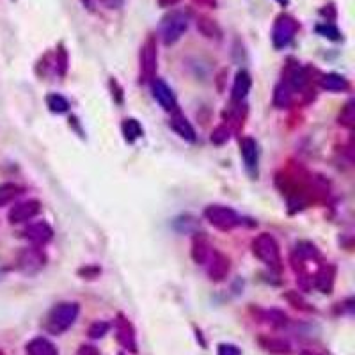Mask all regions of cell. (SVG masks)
Here are the masks:
<instances>
[{"mask_svg": "<svg viewBox=\"0 0 355 355\" xmlns=\"http://www.w3.org/2000/svg\"><path fill=\"white\" fill-rule=\"evenodd\" d=\"M80 307L77 302H61L53 306L49 311V315L44 318V329L50 334H62L68 329L73 327V323L77 322Z\"/></svg>", "mask_w": 355, "mask_h": 355, "instance_id": "1", "label": "cell"}, {"mask_svg": "<svg viewBox=\"0 0 355 355\" xmlns=\"http://www.w3.org/2000/svg\"><path fill=\"white\" fill-rule=\"evenodd\" d=\"M189 28V17L182 11H171L167 12L164 20H162V40L164 43L169 46V44L178 43L182 40V36L185 34V31Z\"/></svg>", "mask_w": 355, "mask_h": 355, "instance_id": "2", "label": "cell"}, {"mask_svg": "<svg viewBox=\"0 0 355 355\" xmlns=\"http://www.w3.org/2000/svg\"><path fill=\"white\" fill-rule=\"evenodd\" d=\"M252 252L256 258L261 259L265 265L274 268L275 272L281 270V252H279V245L270 234H259L258 239L252 242Z\"/></svg>", "mask_w": 355, "mask_h": 355, "instance_id": "3", "label": "cell"}, {"mask_svg": "<svg viewBox=\"0 0 355 355\" xmlns=\"http://www.w3.org/2000/svg\"><path fill=\"white\" fill-rule=\"evenodd\" d=\"M206 220L210 222L211 226L217 227L220 231H231L234 226H239L240 224V217L234 214L231 208L227 206H220V205H214L208 206L205 211Z\"/></svg>", "mask_w": 355, "mask_h": 355, "instance_id": "4", "label": "cell"}, {"mask_svg": "<svg viewBox=\"0 0 355 355\" xmlns=\"http://www.w3.org/2000/svg\"><path fill=\"white\" fill-rule=\"evenodd\" d=\"M297 31H299V24L295 21V18H291L290 15L277 17L274 24V31H272V41H274L275 49L288 46L295 37V34H297Z\"/></svg>", "mask_w": 355, "mask_h": 355, "instance_id": "5", "label": "cell"}, {"mask_svg": "<svg viewBox=\"0 0 355 355\" xmlns=\"http://www.w3.org/2000/svg\"><path fill=\"white\" fill-rule=\"evenodd\" d=\"M151 89H153L155 100L160 103L162 109L167 110V112H176L178 110L176 98H174L173 91H171V87L166 84V82L160 80V78H155V80L151 82Z\"/></svg>", "mask_w": 355, "mask_h": 355, "instance_id": "6", "label": "cell"}, {"mask_svg": "<svg viewBox=\"0 0 355 355\" xmlns=\"http://www.w3.org/2000/svg\"><path fill=\"white\" fill-rule=\"evenodd\" d=\"M40 214V202L37 201H25L20 205L12 206L9 211V222L12 224H20V222H27L34 218Z\"/></svg>", "mask_w": 355, "mask_h": 355, "instance_id": "7", "label": "cell"}, {"mask_svg": "<svg viewBox=\"0 0 355 355\" xmlns=\"http://www.w3.org/2000/svg\"><path fill=\"white\" fill-rule=\"evenodd\" d=\"M116 338L117 341L130 352H137V341H135V331H133L132 323L119 316L116 322Z\"/></svg>", "mask_w": 355, "mask_h": 355, "instance_id": "8", "label": "cell"}, {"mask_svg": "<svg viewBox=\"0 0 355 355\" xmlns=\"http://www.w3.org/2000/svg\"><path fill=\"white\" fill-rule=\"evenodd\" d=\"M141 69L144 73V77L151 78L155 75V69H157V49H155V41L148 40L146 44L142 46L141 52Z\"/></svg>", "mask_w": 355, "mask_h": 355, "instance_id": "9", "label": "cell"}, {"mask_svg": "<svg viewBox=\"0 0 355 355\" xmlns=\"http://www.w3.org/2000/svg\"><path fill=\"white\" fill-rule=\"evenodd\" d=\"M242 157L245 162V167L252 176L258 174V146H256L254 139L245 137L242 139Z\"/></svg>", "mask_w": 355, "mask_h": 355, "instance_id": "10", "label": "cell"}, {"mask_svg": "<svg viewBox=\"0 0 355 355\" xmlns=\"http://www.w3.org/2000/svg\"><path fill=\"white\" fill-rule=\"evenodd\" d=\"M52 227L46 224V222H36V224H31V226L25 230V239L31 240L36 245H41V243H46L50 239H52Z\"/></svg>", "mask_w": 355, "mask_h": 355, "instance_id": "11", "label": "cell"}, {"mask_svg": "<svg viewBox=\"0 0 355 355\" xmlns=\"http://www.w3.org/2000/svg\"><path fill=\"white\" fill-rule=\"evenodd\" d=\"M27 355H59L55 345L49 341L46 338H34L31 339L25 347Z\"/></svg>", "mask_w": 355, "mask_h": 355, "instance_id": "12", "label": "cell"}, {"mask_svg": "<svg viewBox=\"0 0 355 355\" xmlns=\"http://www.w3.org/2000/svg\"><path fill=\"white\" fill-rule=\"evenodd\" d=\"M250 77L247 71H239L236 73V78H234L233 84V100H243V98L249 94L250 91Z\"/></svg>", "mask_w": 355, "mask_h": 355, "instance_id": "13", "label": "cell"}, {"mask_svg": "<svg viewBox=\"0 0 355 355\" xmlns=\"http://www.w3.org/2000/svg\"><path fill=\"white\" fill-rule=\"evenodd\" d=\"M210 256L214 258V261H211L210 270L208 272H210L211 279L220 281L227 274V270H230V259H226L222 254H218V252H210Z\"/></svg>", "mask_w": 355, "mask_h": 355, "instance_id": "14", "label": "cell"}, {"mask_svg": "<svg viewBox=\"0 0 355 355\" xmlns=\"http://www.w3.org/2000/svg\"><path fill=\"white\" fill-rule=\"evenodd\" d=\"M43 261L44 258L41 256V252H37V250H27V252H24V256H21L20 266L24 272L33 274V272H36L37 268H41V266L44 265Z\"/></svg>", "mask_w": 355, "mask_h": 355, "instance_id": "15", "label": "cell"}, {"mask_svg": "<svg viewBox=\"0 0 355 355\" xmlns=\"http://www.w3.org/2000/svg\"><path fill=\"white\" fill-rule=\"evenodd\" d=\"M171 126H173L174 132H176L178 135H180V137L185 139V141H190V142L196 141L194 128H192V125H190V123L187 121L185 117L174 116L173 121H171Z\"/></svg>", "mask_w": 355, "mask_h": 355, "instance_id": "16", "label": "cell"}, {"mask_svg": "<svg viewBox=\"0 0 355 355\" xmlns=\"http://www.w3.org/2000/svg\"><path fill=\"white\" fill-rule=\"evenodd\" d=\"M322 87L327 89V91H332V93H339V91L348 89V82L347 78H343L341 75L331 73V75H325V77L322 78Z\"/></svg>", "mask_w": 355, "mask_h": 355, "instance_id": "17", "label": "cell"}, {"mask_svg": "<svg viewBox=\"0 0 355 355\" xmlns=\"http://www.w3.org/2000/svg\"><path fill=\"white\" fill-rule=\"evenodd\" d=\"M24 192V189L15 183H4V185H0V206H6L9 202H12L18 196Z\"/></svg>", "mask_w": 355, "mask_h": 355, "instance_id": "18", "label": "cell"}, {"mask_svg": "<svg viewBox=\"0 0 355 355\" xmlns=\"http://www.w3.org/2000/svg\"><path fill=\"white\" fill-rule=\"evenodd\" d=\"M210 247H208V242L205 240V236H198L194 240V250H192V256L198 263H206L208 258H210Z\"/></svg>", "mask_w": 355, "mask_h": 355, "instance_id": "19", "label": "cell"}, {"mask_svg": "<svg viewBox=\"0 0 355 355\" xmlns=\"http://www.w3.org/2000/svg\"><path fill=\"white\" fill-rule=\"evenodd\" d=\"M123 133H125L126 141L133 142L135 139H139L142 135V126L139 125L137 119H126L123 123Z\"/></svg>", "mask_w": 355, "mask_h": 355, "instance_id": "20", "label": "cell"}, {"mask_svg": "<svg viewBox=\"0 0 355 355\" xmlns=\"http://www.w3.org/2000/svg\"><path fill=\"white\" fill-rule=\"evenodd\" d=\"M46 103H49L50 110L52 112H57V114H64L66 110L69 109V103L66 98H62L61 94H50L49 98H46Z\"/></svg>", "mask_w": 355, "mask_h": 355, "instance_id": "21", "label": "cell"}, {"mask_svg": "<svg viewBox=\"0 0 355 355\" xmlns=\"http://www.w3.org/2000/svg\"><path fill=\"white\" fill-rule=\"evenodd\" d=\"M263 347L268 352H274V354H290V345L284 343L283 339H266V341H261Z\"/></svg>", "mask_w": 355, "mask_h": 355, "instance_id": "22", "label": "cell"}, {"mask_svg": "<svg viewBox=\"0 0 355 355\" xmlns=\"http://www.w3.org/2000/svg\"><path fill=\"white\" fill-rule=\"evenodd\" d=\"M109 329H110L109 323L96 322V323H93V325H91V329H89V336H91V338H94V339L103 338V336L109 332Z\"/></svg>", "mask_w": 355, "mask_h": 355, "instance_id": "23", "label": "cell"}, {"mask_svg": "<svg viewBox=\"0 0 355 355\" xmlns=\"http://www.w3.org/2000/svg\"><path fill=\"white\" fill-rule=\"evenodd\" d=\"M316 31H318V33H322L325 37H331V40H339V36H341L338 28H336L334 25L329 24V21L325 25H318V27H316Z\"/></svg>", "mask_w": 355, "mask_h": 355, "instance_id": "24", "label": "cell"}, {"mask_svg": "<svg viewBox=\"0 0 355 355\" xmlns=\"http://www.w3.org/2000/svg\"><path fill=\"white\" fill-rule=\"evenodd\" d=\"M217 355H242V352H240L239 347H234V345L222 343L218 345Z\"/></svg>", "mask_w": 355, "mask_h": 355, "instance_id": "25", "label": "cell"}, {"mask_svg": "<svg viewBox=\"0 0 355 355\" xmlns=\"http://www.w3.org/2000/svg\"><path fill=\"white\" fill-rule=\"evenodd\" d=\"M77 355H101V354L98 352L96 347H91V345H84V347H80V350L77 352Z\"/></svg>", "mask_w": 355, "mask_h": 355, "instance_id": "26", "label": "cell"}, {"mask_svg": "<svg viewBox=\"0 0 355 355\" xmlns=\"http://www.w3.org/2000/svg\"><path fill=\"white\" fill-rule=\"evenodd\" d=\"M345 117H339V123L343 121ZM352 119H354V116H352V105L350 103H348L347 105V121L343 123V125H347V126H352Z\"/></svg>", "mask_w": 355, "mask_h": 355, "instance_id": "27", "label": "cell"}, {"mask_svg": "<svg viewBox=\"0 0 355 355\" xmlns=\"http://www.w3.org/2000/svg\"><path fill=\"white\" fill-rule=\"evenodd\" d=\"M277 2L281 6H288V4H290V0H277Z\"/></svg>", "mask_w": 355, "mask_h": 355, "instance_id": "28", "label": "cell"}, {"mask_svg": "<svg viewBox=\"0 0 355 355\" xmlns=\"http://www.w3.org/2000/svg\"><path fill=\"white\" fill-rule=\"evenodd\" d=\"M302 355H318V354H313V352H304Z\"/></svg>", "mask_w": 355, "mask_h": 355, "instance_id": "29", "label": "cell"}, {"mask_svg": "<svg viewBox=\"0 0 355 355\" xmlns=\"http://www.w3.org/2000/svg\"><path fill=\"white\" fill-rule=\"evenodd\" d=\"M0 355H4V352H2V350H0Z\"/></svg>", "mask_w": 355, "mask_h": 355, "instance_id": "30", "label": "cell"}]
</instances>
